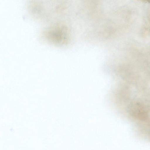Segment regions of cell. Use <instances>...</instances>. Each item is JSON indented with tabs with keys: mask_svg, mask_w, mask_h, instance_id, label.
<instances>
[{
	"mask_svg": "<svg viewBox=\"0 0 150 150\" xmlns=\"http://www.w3.org/2000/svg\"><path fill=\"white\" fill-rule=\"evenodd\" d=\"M147 1V2H148V3H149L150 4V0H148V1Z\"/></svg>",
	"mask_w": 150,
	"mask_h": 150,
	"instance_id": "6da1fadb",
	"label": "cell"
}]
</instances>
